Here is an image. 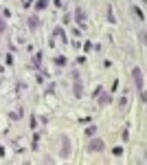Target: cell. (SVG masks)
Segmentation results:
<instances>
[{
    "label": "cell",
    "mask_w": 147,
    "mask_h": 165,
    "mask_svg": "<svg viewBox=\"0 0 147 165\" xmlns=\"http://www.w3.org/2000/svg\"><path fill=\"white\" fill-rule=\"evenodd\" d=\"M48 2H50V0H37V2H35V9H37V11L46 9V7H48Z\"/></svg>",
    "instance_id": "8992f818"
},
{
    "label": "cell",
    "mask_w": 147,
    "mask_h": 165,
    "mask_svg": "<svg viewBox=\"0 0 147 165\" xmlns=\"http://www.w3.org/2000/svg\"><path fill=\"white\" fill-rule=\"evenodd\" d=\"M70 154V143H68V136H61V158H66Z\"/></svg>",
    "instance_id": "5b68a950"
},
{
    "label": "cell",
    "mask_w": 147,
    "mask_h": 165,
    "mask_svg": "<svg viewBox=\"0 0 147 165\" xmlns=\"http://www.w3.org/2000/svg\"><path fill=\"white\" fill-rule=\"evenodd\" d=\"M94 132H97V126H88L86 128V136H92Z\"/></svg>",
    "instance_id": "30bf717a"
},
{
    "label": "cell",
    "mask_w": 147,
    "mask_h": 165,
    "mask_svg": "<svg viewBox=\"0 0 147 165\" xmlns=\"http://www.w3.org/2000/svg\"><path fill=\"white\" fill-rule=\"evenodd\" d=\"M110 101H112L110 95H101L99 97V106H105V104H110Z\"/></svg>",
    "instance_id": "ba28073f"
},
{
    "label": "cell",
    "mask_w": 147,
    "mask_h": 165,
    "mask_svg": "<svg viewBox=\"0 0 147 165\" xmlns=\"http://www.w3.org/2000/svg\"><path fill=\"white\" fill-rule=\"evenodd\" d=\"M39 62H42V53H35V62H33L35 68H39Z\"/></svg>",
    "instance_id": "4fadbf2b"
},
{
    "label": "cell",
    "mask_w": 147,
    "mask_h": 165,
    "mask_svg": "<svg viewBox=\"0 0 147 165\" xmlns=\"http://www.w3.org/2000/svg\"><path fill=\"white\" fill-rule=\"evenodd\" d=\"M22 4H31V0H22Z\"/></svg>",
    "instance_id": "ac0fdd59"
},
{
    "label": "cell",
    "mask_w": 147,
    "mask_h": 165,
    "mask_svg": "<svg viewBox=\"0 0 147 165\" xmlns=\"http://www.w3.org/2000/svg\"><path fill=\"white\" fill-rule=\"evenodd\" d=\"M7 31V22H4V18H0V33Z\"/></svg>",
    "instance_id": "5bb4252c"
},
{
    "label": "cell",
    "mask_w": 147,
    "mask_h": 165,
    "mask_svg": "<svg viewBox=\"0 0 147 165\" xmlns=\"http://www.w3.org/2000/svg\"><path fill=\"white\" fill-rule=\"evenodd\" d=\"M37 27H39V20L35 18V15H31L29 18V29H37Z\"/></svg>",
    "instance_id": "52a82bcc"
},
{
    "label": "cell",
    "mask_w": 147,
    "mask_h": 165,
    "mask_svg": "<svg viewBox=\"0 0 147 165\" xmlns=\"http://www.w3.org/2000/svg\"><path fill=\"white\" fill-rule=\"evenodd\" d=\"M108 22H110V24H114V22H116V18L112 15V7H108Z\"/></svg>",
    "instance_id": "8fae6325"
},
{
    "label": "cell",
    "mask_w": 147,
    "mask_h": 165,
    "mask_svg": "<svg viewBox=\"0 0 147 165\" xmlns=\"http://www.w3.org/2000/svg\"><path fill=\"white\" fill-rule=\"evenodd\" d=\"M53 35H57V38H64V40H68L64 35V29H61V27H55V31H53Z\"/></svg>",
    "instance_id": "9c48e42d"
},
{
    "label": "cell",
    "mask_w": 147,
    "mask_h": 165,
    "mask_svg": "<svg viewBox=\"0 0 147 165\" xmlns=\"http://www.w3.org/2000/svg\"><path fill=\"white\" fill-rule=\"evenodd\" d=\"M134 13H136V18H138V20H145V13H143V11H140L138 7H134Z\"/></svg>",
    "instance_id": "7c38bea8"
},
{
    "label": "cell",
    "mask_w": 147,
    "mask_h": 165,
    "mask_svg": "<svg viewBox=\"0 0 147 165\" xmlns=\"http://www.w3.org/2000/svg\"><path fill=\"white\" fill-rule=\"evenodd\" d=\"M112 154H114V156H121V154H123V150H121V147H118V145H116V147H114V150H112Z\"/></svg>",
    "instance_id": "2e32d148"
},
{
    "label": "cell",
    "mask_w": 147,
    "mask_h": 165,
    "mask_svg": "<svg viewBox=\"0 0 147 165\" xmlns=\"http://www.w3.org/2000/svg\"><path fill=\"white\" fill-rule=\"evenodd\" d=\"M55 4H57V7H61V4H64V0H55Z\"/></svg>",
    "instance_id": "e0dca14e"
},
{
    "label": "cell",
    "mask_w": 147,
    "mask_h": 165,
    "mask_svg": "<svg viewBox=\"0 0 147 165\" xmlns=\"http://www.w3.org/2000/svg\"><path fill=\"white\" fill-rule=\"evenodd\" d=\"M70 75H72V79H75V86H72V93H75V97H83V86H81V77H79V71H72Z\"/></svg>",
    "instance_id": "6da1fadb"
},
{
    "label": "cell",
    "mask_w": 147,
    "mask_h": 165,
    "mask_svg": "<svg viewBox=\"0 0 147 165\" xmlns=\"http://www.w3.org/2000/svg\"><path fill=\"white\" fill-rule=\"evenodd\" d=\"M55 64H57V66H64V64H66V57H55Z\"/></svg>",
    "instance_id": "9a60e30c"
},
{
    "label": "cell",
    "mask_w": 147,
    "mask_h": 165,
    "mask_svg": "<svg viewBox=\"0 0 147 165\" xmlns=\"http://www.w3.org/2000/svg\"><path fill=\"white\" fill-rule=\"evenodd\" d=\"M75 20H77V24L81 27V29H86V11H83V7L75 9Z\"/></svg>",
    "instance_id": "3957f363"
},
{
    "label": "cell",
    "mask_w": 147,
    "mask_h": 165,
    "mask_svg": "<svg viewBox=\"0 0 147 165\" xmlns=\"http://www.w3.org/2000/svg\"><path fill=\"white\" fill-rule=\"evenodd\" d=\"M103 141H101V139H92V141H90V143H88V152H99V150H103Z\"/></svg>",
    "instance_id": "277c9868"
},
{
    "label": "cell",
    "mask_w": 147,
    "mask_h": 165,
    "mask_svg": "<svg viewBox=\"0 0 147 165\" xmlns=\"http://www.w3.org/2000/svg\"><path fill=\"white\" fill-rule=\"evenodd\" d=\"M132 77H134V84H136V88H138V93H143V71L136 66L132 71Z\"/></svg>",
    "instance_id": "7a4b0ae2"
}]
</instances>
